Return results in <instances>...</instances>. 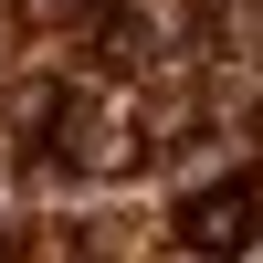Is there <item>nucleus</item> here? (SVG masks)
<instances>
[{"mask_svg":"<svg viewBox=\"0 0 263 263\" xmlns=\"http://www.w3.org/2000/svg\"><path fill=\"white\" fill-rule=\"evenodd\" d=\"M253 232V200L242 190H211V200H190V242H242Z\"/></svg>","mask_w":263,"mask_h":263,"instance_id":"1","label":"nucleus"}]
</instances>
